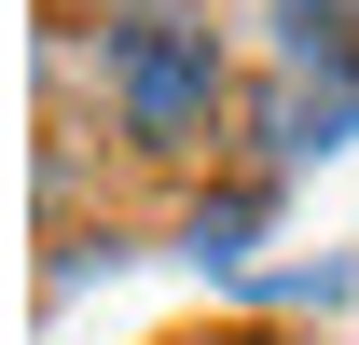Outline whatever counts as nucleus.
I'll list each match as a JSON object with an SVG mask.
<instances>
[{
	"mask_svg": "<svg viewBox=\"0 0 359 345\" xmlns=\"http://www.w3.org/2000/svg\"><path fill=\"white\" fill-rule=\"evenodd\" d=\"M111 69H125V111L152 152H180V125H208V97H222V69H208V42H166V28H125L111 42Z\"/></svg>",
	"mask_w": 359,
	"mask_h": 345,
	"instance_id": "obj_1",
	"label": "nucleus"
}]
</instances>
